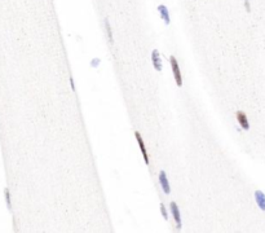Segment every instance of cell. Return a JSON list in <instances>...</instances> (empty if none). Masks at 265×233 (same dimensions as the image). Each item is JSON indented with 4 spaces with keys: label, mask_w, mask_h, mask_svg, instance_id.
<instances>
[{
    "label": "cell",
    "mask_w": 265,
    "mask_h": 233,
    "mask_svg": "<svg viewBox=\"0 0 265 233\" xmlns=\"http://www.w3.org/2000/svg\"><path fill=\"white\" fill-rule=\"evenodd\" d=\"M170 62H171V66H172V73H173L176 84H177V87H181L182 86V78H181V73H180V68H179L177 60H176L175 56L170 57Z\"/></svg>",
    "instance_id": "1"
},
{
    "label": "cell",
    "mask_w": 265,
    "mask_h": 233,
    "mask_svg": "<svg viewBox=\"0 0 265 233\" xmlns=\"http://www.w3.org/2000/svg\"><path fill=\"white\" fill-rule=\"evenodd\" d=\"M159 184L162 187V191H163L166 194L171 193V187H170V183H168L167 175L164 171H160V174H159Z\"/></svg>",
    "instance_id": "2"
},
{
    "label": "cell",
    "mask_w": 265,
    "mask_h": 233,
    "mask_svg": "<svg viewBox=\"0 0 265 233\" xmlns=\"http://www.w3.org/2000/svg\"><path fill=\"white\" fill-rule=\"evenodd\" d=\"M171 211L173 215V219L177 224V229H181V215H180V210L176 202H171Z\"/></svg>",
    "instance_id": "3"
},
{
    "label": "cell",
    "mask_w": 265,
    "mask_h": 233,
    "mask_svg": "<svg viewBox=\"0 0 265 233\" xmlns=\"http://www.w3.org/2000/svg\"><path fill=\"white\" fill-rule=\"evenodd\" d=\"M135 136H136V140H137V143H138V147H140V149H141L144 161H145L146 165H149V156H148V153H146V148H145V144H144L142 137H141V135H140V132H136Z\"/></svg>",
    "instance_id": "4"
},
{
    "label": "cell",
    "mask_w": 265,
    "mask_h": 233,
    "mask_svg": "<svg viewBox=\"0 0 265 233\" xmlns=\"http://www.w3.org/2000/svg\"><path fill=\"white\" fill-rule=\"evenodd\" d=\"M158 11H159V13H160V18L164 21V24L166 25H170V22H171V18H170V12H168V8L164 5V4H160L159 7H158Z\"/></svg>",
    "instance_id": "5"
},
{
    "label": "cell",
    "mask_w": 265,
    "mask_h": 233,
    "mask_svg": "<svg viewBox=\"0 0 265 233\" xmlns=\"http://www.w3.org/2000/svg\"><path fill=\"white\" fill-rule=\"evenodd\" d=\"M237 121L239 123V126L243 128V130H250V123H248V119H247V116L243 112H237Z\"/></svg>",
    "instance_id": "6"
},
{
    "label": "cell",
    "mask_w": 265,
    "mask_h": 233,
    "mask_svg": "<svg viewBox=\"0 0 265 233\" xmlns=\"http://www.w3.org/2000/svg\"><path fill=\"white\" fill-rule=\"evenodd\" d=\"M151 61H153V66L155 68L157 71H160L162 70V60H160V55L159 52L155 49V51H153V53H151Z\"/></svg>",
    "instance_id": "7"
},
{
    "label": "cell",
    "mask_w": 265,
    "mask_h": 233,
    "mask_svg": "<svg viewBox=\"0 0 265 233\" xmlns=\"http://www.w3.org/2000/svg\"><path fill=\"white\" fill-rule=\"evenodd\" d=\"M255 200H256L257 206L260 207V210L265 211V194L261 191H256L255 192Z\"/></svg>",
    "instance_id": "8"
},
{
    "label": "cell",
    "mask_w": 265,
    "mask_h": 233,
    "mask_svg": "<svg viewBox=\"0 0 265 233\" xmlns=\"http://www.w3.org/2000/svg\"><path fill=\"white\" fill-rule=\"evenodd\" d=\"M105 26H106V33H107L109 42L113 44V31H111V26H110V22H109L107 18H105Z\"/></svg>",
    "instance_id": "9"
},
{
    "label": "cell",
    "mask_w": 265,
    "mask_h": 233,
    "mask_svg": "<svg viewBox=\"0 0 265 233\" xmlns=\"http://www.w3.org/2000/svg\"><path fill=\"white\" fill-rule=\"evenodd\" d=\"M4 193H5L7 206H8V209H11V194H9V189H8V188H5V189H4Z\"/></svg>",
    "instance_id": "10"
},
{
    "label": "cell",
    "mask_w": 265,
    "mask_h": 233,
    "mask_svg": "<svg viewBox=\"0 0 265 233\" xmlns=\"http://www.w3.org/2000/svg\"><path fill=\"white\" fill-rule=\"evenodd\" d=\"M160 213H162V215H163V218L167 220L168 219V215H167V210H166V207L163 206V205H160Z\"/></svg>",
    "instance_id": "11"
},
{
    "label": "cell",
    "mask_w": 265,
    "mask_h": 233,
    "mask_svg": "<svg viewBox=\"0 0 265 233\" xmlns=\"http://www.w3.org/2000/svg\"><path fill=\"white\" fill-rule=\"evenodd\" d=\"M98 62H100V60H98V58H94V60L92 61V64H91V65H92V66H93V68H97V65H98Z\"/></svg>",
    "instance_id": "12"
},
{
    "label": "cell",
    "mask_w": 265,
    "mask_h": 233,
    "mask_svg": "<svg viewBox=\"0 0 265 233\" xmlns=\"http://www.w3.org/2000/svg\"><path fill=\"white\" fill-rule=\"evenodd\" d=\"M245 5H246L247 12H250V3H248V0H245Z\"/></svg>",
    "instance_id": "13"
},
{
    "label": "cell",
    "mask_w": 265,
    "mask_h": 233,
    "mask_svg": "<svg viewBox=\"0 0 265 233\" xmlns=\"http://www.w3.org/2000/svg\"><path fill=\"white\" fill-rule=\"evenodd\" d=\"M70 84H71L72 91H75V86H74V82H72V78H70Z\"/></svg>",
    "instance_id": "14"
}]
</instances>
